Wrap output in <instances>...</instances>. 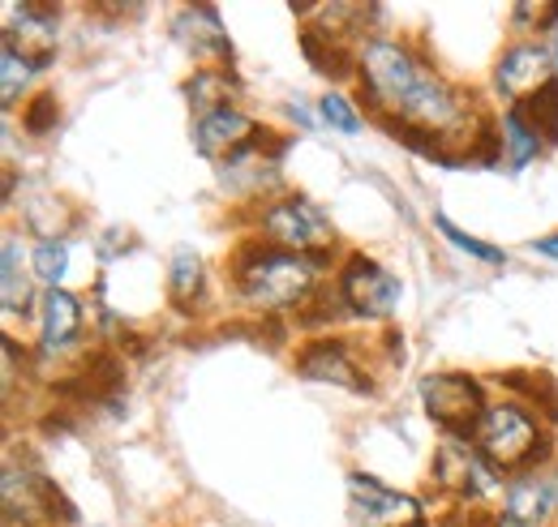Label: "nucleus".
I'll use <instances>...</instances> for the list:
<instances>
[{
	"mask_svg": "<svg viewBox=\"0 0 558 527\" xmlns=\"http://www.w3.org/2000/svg\"><path fill=\"white\" fill-rule=\"evenodd\" d=\"M489 527H529V524H524V519H515V515H507V511H502V515H494V519H489Z\"/></svg>",
	"mask_w": 558,
	"mask_h": 527,
	"instance_id": "7c9ffc66",
	"label": "nucleus"
},
{
	"mask_svg": "<svg viewBox=\"0 0 558 527\" xmlns=\"http://www.w3.org/2000/svg\"><path fill=\"white\" fill-rule=\"evenodd\" d=\"M318 117L331 125L336 133H361V112L349 103V95H340V90H327L323 99H318Z\"/></svg>",
	"mask_w": 558,
	"mask_h": 527,
	"instance_id": "bb28decb",
	"label": "nucleus"
},
{
	"mask_svg": "<svg viewBox=\"0 0 558 527\" xmlns=\"http://www.w3.org/2000/svg\"><path fill=\"white\" fill-rule=\"evenodd\" d=\"M494 471H533L537 463L550 455V438L542 433V420L520 403V399H498L489 403L469 438Z\"/></svg>",
	"mask_w": 558,
	"mask_h": 527,
	"instance_id": "7ed1b4c3",
	"label": "nucleus"
},
{
	"mask_svg": "<svg viewBox=\"0 0 558 527\" xmlns=\"http://www.w3.org/2000/svg\"><path fill=\"white\" fill-rule=\"evenodd\" d=\"M511 22H515V30H555L558 0H550V4H529V0H520V4L511 9Z\"/></svg>",
	"mask_w": 558,
	"mask_h": 527,
	"instance_id": "cd10ccee",
	"label": "nucleus"
},
{
	"mask_svg": "<svg viewBox=\"0 0 558 527\" xmlns=\"http://www.w3.org/2000/svg\"><path fill=\"white\" fill-rule=\"evenodd\" d=\"M9 26H4V44L17 48L26 61H35L39 69L52 65L57 57V39H61V17L52 4H39V0H26V4H13L9 9Z\"/></svg>",
	"mask_w": 558,
	"mask_h": 527,
	"instance_id": "f8f14e48",
	"label": "nucleus"
},
{
	"mask_svg": "<svg viewBox=\"0 0 558 527\" xmlns=\"http://www.w3.org/2000/svg\"><path fill=\"white\" fill-rule=\"evenodd\" d=\"M258 241L288 249V254H327L336 241V228L327 210L305 194H283L258 206Z\"/></svg>",
	"mask_w": 558,
	"mask_h": 527,
	"instance_id": "20e7f679",
	"label": "nucleus"
},
{
	"mask_svg": "<svg viewBox=\"0 0 558 527\" xmlns=\"http://www.w3.org/2000/svg\"><path fill=\"white\" fill-rule=\"evenodd\" d=\"M288 117H292V121H301L305 130H314V117H310L305 108H296V103H288Z\"/></svg>",
	"mask_w": 558,
	"mask_h": 527,
	"instance_id": "c756f323",
	"label": "nucleus"
},
{
	"mask_svg": "<svg viewBox=\"0 0 558 527\" xmlns=\"http://www.w3.org/2000/svg\"><path fill=\"white\" fill-rule=\"evenodd\" d=\"M524 112H529V121L542 130V137L546 142H558V77L550 82V86H542L529 103H520Z\"/></svg>",
	"mask_w": 558,
	"mask_h": 527,
	"instance_id": "393cba45",
	"label": "nucleus"
},
{
	"mask_svg": "<svg viewBox=\"0 0 558 527\" xmlns=\"http://www.w3.org/2000/svg\"><path fill=\"white\" fill-rule=\"evenodd\" d=\"M349 519L352 527H425V511L417 498L352 471L349 476Z\"/></svg>",
	"mask_w": 558,
	"mask_h": 527,
	"instance_id": "1a4fd4ad",
	"label": "nucleus"
},
{
	"mask_svg": "<svg viewBox=\"0 0 558 527\" xmlns=\"http://www.w3.org/2000/svg\"><path fill=\"white\" fill-rule=\"evenodd\" d=\"M555 77H558V69H555L550 48L537 44V39H520V44L502 48V57H498V65H494V90H498L502 99H511V103H529V99H533L542 86H550Z\"/></svg>",
	"mask_w": 558,
	"mask_h": 527,
	"instance_id": "9b49d317",
	"label": "nucleus"
},
{
	"mask_svg": "<svg viewBox=\"0 0 558 527\" xmlns=\"http://www.w3.org/2000/svg\"><path fill=\"white\" fill-rule=\"evenodd\" d=\"M254 137H258V125H254L241 108L207 112V117H198V125H194V146H198L203 159H232V155H241Z\"/></svg>",
	"mask_w": 558,
	"mask_h": 527,
	"instance_id": "4468645a",
	"label": "nucleus"
},
{
	"mask_svg": "<svg viewBox=\"0 0 558 527\" xmlns=\"http://www.w3.org/2000/svg\"><path fill=\"white\" fill-rule=\"evenodd\" d=\"M434 228H438V232H442V241H447V245H456L460 254H469V258H477V262H486V266H507V254H502L498 245H486V241L469 236V232H464V228H456L442 210L434 215Z\"/></svg>",
	"mask_w": 558,
	"mask_h": 527,
	"instance_id": "b1692460",
	"label": "nucleus"
},
{
	"mask_svg": "<svg viewBox=\"0 0 558 527\" xmlns=\"http://www.w3.org/2000/svg\"><path fill=\"white\" fill-rule=\"evenodd\" d=\"M0 279H4V309L9 314H26L31 309V283H26V270H22V245L13 236H4Z\"/></svg>",
	"mask_w": 558,
	"mask_h": 527,
	"instance_id": "412c9836",
	"label": "nucleus"
},
{
	"mask_svg": "<svg viewBox=\"0 0 558 527\" xmlns=\"http://www.w3.org/2000/svg\"><path fill=\"white\" fill-rule=\"evenodd\" d=\"M57 121H61V103H57L52 90L35 95V99L22 108V130L31 133V137H48V133L57 130Z\"/></svg>",
	"mask_w": 558,
	"mask_h": 527,
	"instance_id": "a878e982",
	"label": "nucleus"
},
{
	"mask_svg": "<svg viewBox=\"0 0 558 527\" xmlns=\"http://www.w3.org/2000/svg\"><path fill=\"white\" fill-rule=\"evenodd\" d=\"M177 39L198 57L210 61V69H228L232 65V44H228V30L219 22V13L210 4H185L181 17H177Z\"/></svg>",
	"mask_w": 558,
	"mask_h": 527,
	"instance_id": "ddd939ff",
	"label": "nucleus"
},
{
	"mask_svg": "<svg viewBox=\"0 0 558 527\" xmlns=\"http://www.w3.org/2000/svg\"><path fill=\"white\" fill-rule=\"evenodd\" d=\"M77 339H82V301L65 287H48L39 309V352L65 356Z\"/></svg>",
	"mask_w": 558,
	"mask_h": 527,
	"instance_id": "2eb2a0df",
	"label": "nucleus"
},
{
	"mask_svg": "<svg viewBox=\"0 0 558 527\" xmlns=\"http://www.w3.org/2000/svg\"><path fill=\"white\" fill-rule=\"evenodd\" d=\"M336 296L344 301L352 318H365V322H383L400 309V279L387 270L383 262L365 258V254H349L340 274H336Z\"/></svg>",
	"mask_w": 558,
	"mask_h": 527,
	"instance_id": "423d86ee",
	"label": "nucleus"
},
{
	"mask_svg": "<svg viewBox=\"0 0 558 527\" xmlns=\"http://www.w3.org/2000/svg\"><path fill=\"white\" fill-rule=\"evenodd\" d=\"M533 249H537L542 258H555V262H558V232H550V236H542V241H533Z\"/></svg>",
	"mask_w": 558,
	"mask_h": 527,
	"instance_id": "c85d7f7f",
	"label": "nucleus"
},
{
	"mask_svg": "<svg viewBox=\"0 0 558 527\" xmlns=\"http://www.w3.org/2000/svg\"><path fill=\"white\" fill-rule=\"evenodd\" d=\"M434 485L442 493H451L456 502L473 506L489 493H498L502 471H494L469 438H442V446L434 451Z\"/></svg>",
	"mask_w": 558,
	"mask_h": 527,
	"instance_id": "6e6552de",
	"label": "nucleus"
},
{
	"mask_svg": "<svg viewBox=\"0 0 558 527\" xmlns=\"http://www.w3.org/2000/svg\"><path fill=\"white\" fill-rule=\"evenodd\" d=\"M323 262H327V254H288V249H276L254 236L232 258V287L263 318L296 314L318 296Z\"/></svg>",
	"mask_w": 558,
	"mask_h": 527,
	"instance_id": "f03ea898",
	"label": "nucleus"
},
{
	"mask_svg": "<svg viewBox=\"0 0 558 527\" xmlns=\"http://www.w3.org/2000/svg\"><path fill=\"white\" fill-rule=\"evenodd\" d=\"M65 270H70V245H65V241H48V236H44V241L31 249V274H35L39 283L61 287Z\"/></svg>",
	"mask_w": 558,
	"mask_h": 527,
	"instance_id": "5701e85b",
	"label": "nucleus"
},
{
	"mask_svg": "<svg viewBox=\"0 0 558 527\" xmlns=\"http://www.w3.org/2000/svg\"><path fill=\"white\" fill-rule=\"evenodd\" d=\"M558 506V471H520L507 485V515L524 524H542Z\"/></svg>",
	"mask_w": 558,
	"mask_h": 527,
	"instance_id": "dca6fc26",
	"label": "nucleus"
},
{
	"mask_svg": "<svg viewBox=\"0 0 558 527\" xmlns=\"http://www.w3.org/2000/svg\"><path fill=\"white\" fill-rule=\"evenodd\" d=\"M292 369H296V378H305V382L340 387V391H356V395H369V391H374L365 365L356 360V352H352L344 339H314V343H305V347L296 352Z\"/></svg>",
	"mask_w": 558,
	"mask_h": 527,
	"instance_id": "9d476101",
	"label": "nucleus"
},
{
	"mask_svg": "<svg viewBox=\"0 0 558 527\" xmlns=\"http://www.w3.org/2000/svg\"><path fill=\"white\" fill-rule=\"evenodd\" d=\"M498 137H502V150H507V159H511V168L520 172V168H529L550 142L542 137V130L529 121V112L520 108V103H511L502 117H498Z\"/></svg>",
	"mask_w": 558,
	"mask_h": 527,
	"instance_id": "f3484780",
	"label": "nucleus"
},
{
	"mask_svg": "<svg viewBox=\"0 0 558 527\" xmlns=\"http://www.w3.org/2000/svg\"><path fill=\"white\" fill-rule=\"evenodd\" d=\"M550 57H555V69H558V26H555V48H550Z\"/></svg>",
	"mask_w": 558,
	"mask_h": 527,
	"instance_id": "2f4dec72",
	"label": "nucleus"
},
{
	"mask_svg": "<svg viewBox=\"0 0 558 527\" xmlns=\"http://www.w3.org/2000/svg\"><path fill=\"white\" fill-rule=\"evenodd\" d=\"M301 48H305L314 73H323V77H331V82L356 73V52H352L349 44H336V39H327V35H318V30H310V26H301Z\"/></svg>",
	"mask_w": 558,
	"mask_h": 527,
	"instance_id": "6ab92c4d",
	"label": "nucleus"
},
{
	"mask_svg": "<svg viewBox=\"0 0 558 527\" xmlns=\"http://www.w3.org/2000/svg\"><path fill=\"white\" fill-rule=\"evenodd\" d=\"M421 407L425 416L447 433V438H473L482 412L489 407L486 391L473 373L460 369H442V373H425L421 378Z\"/></svg>",
	"mask_w": 558,
	"mask_h": 527,
	"instance_id": "39448f33",
	"label": "nucleus"
},
{
	"mask_svg": "<svg viewBox=\"0 0 558 527\" xmlns=\"http://www.w3.org/2000/svg\"><path fill=\"white\" fill-rule=\"evenodd\" d=\"M73 524L70 498L39 471L9 463L4 467V524L9 527H52Z\"/></svg>",
	"mask_w": 558,
	"mask_h": 527,
	"instance_id": "0eeeda50",
	"label": "nucleus"
},
{
	"mask_svg": "<svg viewBox=\"0 0 558 527\" xmlns=\"http://www.w3.org/2000/svg\"><path fill=\"white\" fill-rule=\"evenodd\" d=\"M203 292H207V270H203V258L194 249H177L172 254V266H168V296L181 314H194L203 305Z\"/></svg>",
	"mask_w": 558,
	"mask_h": 527,
	"instance_id": "a211bd4d",
	"label": "nucleus"
},
{
	"mask_svg": "<svg viewBox=\"0 0 558 527\" xmlns=\"http://www.w3.org/2000/svg\"><path fill=\"white\" fill-rule=\"evenodd\" d=\"M185 95H190L194 112L207 117V112H219V108H232V99H236V82H232L228 69H198V73L185 82Z\"/></svg>",
	"mask_w": 558,
	"mask_h": 527,
	"instance_id": "aec40b11",
	"label": "nucleus"
},
{
	"mask_svg": "<svg viewBox=\"0 0 558 527\" xmlns=\"http://www.w3.org/2000/svg\"><path fill=\"white\" fill-rule=\"evenodd\" d=\"M356 77L369 112L383 125H413V130L447 137L460 155L473 150V99L438 77V69L413 57L396 39H365L356 48Z\"/></svg>",
	"mask_w": 558,
	"mask_h": 527,
	"instance_id": "f257e3e1",
	"label": "nucleus"
},
{
	"mask_svg": "<svg viewBox=\"0 0 558 527\" xmlns=\"http://www.w3.org/2000/svg\"><path fill=\"white\" fill-rule=\"evenodd\" d=\"M39 73L35 61H26L17 48H0V99H4V108H13L17 103V95L31 86V77Z\"/></svg>",
	"mask_w": 558,
	"mask_h": 527,
	"instance_id": "4be33fe9",
	"label": "nucleus"
}]
</instances>
